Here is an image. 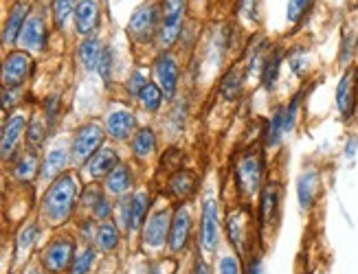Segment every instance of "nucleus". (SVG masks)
I'll use <instances>...</instances> for the list:
<instances>
[{"instance_id":"obj_1","label":"nucleus","mask_w":358,"mask_h":274,"mask_svg":"<svg viewBox=\"0 0 358 274\" xmlns=\"http://www.w3.org/2000/svg\"><path fill=\"white\" fill-rule=\"evenodd\" d=\"M77 200V182L71 174H62L57 176L49 191L44 195V202H42V211L49 222L53 224H62L71 218L73 206Z\"/></svg>"},{"instance_id":"obj_2","label":"nucleus","mask_w":358,"mask_h":274,"mask_svg":"<svg viewBox=\"0 0 358 274\" xmlns=\"http://www.w3.org/2000/svg\"><path fill=\"white\" fill-rule=\"evenodd\" d=\"M264 174H266V165H264V154L259 147L244 149L236 160V182L238 189L244 197L259 195L264 187Z\"/></svg>"},{"instance_id":"obj_3","label":"nucleus","mask_w":358,"mask_h":274,"mask_svg":"<svg viewBox=\"0 0 358 274\" xmlns=\"http://www.w3.org/2000/svg\"><path fill=\"white\" fill-rule=\"evenodd\" d=\"M163 22L161 3H145L136 7L132 18L128 22V36L138 44H150L159 38Z\"/></svg>"},{"instance_id":"obj_4","label":"nucleus","mask_w":358,"mask_h":274,"mask_svg":"<svg viewBox=\"0 0 358 274\" xmlns=\"http://www.w3.org/2000/svg\"><path fill=\"white\" fill-rule=\"evenodd\" d=\"M161 11H163V22H161L159 42H161V47L167 51L180 40V36L185 31L187 0H163Z\"/></svg>"},{"instance_id":"obj_5","label":"nucleus","mask_w":358,"mask_h":274,"mask_svg":"<svg viewBox=\"0 0 358 274\" xmlns=\"http://www.w3.org/2000/svg\"><path fill=\"white\" fill-rule=\"evenodd\" d=\"M336 112L343 121H352L358 110V68L348 66L334 90Z\"/></svg>"},{"instance_id":"obj_6","label":"nucleus","mask_w":358,"mask_h":274,"mask_svg":"<svg viewBox=\"0 0 358 274\" xmlns=\"http://www.w3.org/2000/svg\"><path fill=\"white\" fill-rule=\"evenodd\" d=\"M103 145V130L97 123H86L77 130L73 147H71V160L75 165H84L97 154Z\"/></svg>"},{"instance_id":"obj_7","label":"nucleus","mask_w":358,"mask_h":274,"mask_svg":"<svg viewBox=\"0 0 358 274\" xmlns=\"http://www.w3.org/2000/svg\"><path fill=\"white\" fill-rule=\"evenodd\" d=\"M220 241V211H217V200L215 197H207L202 202V213H200V248L213 252Z\"/></svg>"},{"instance_id":"obj_8","label":"nucleus","mask_w":358,"mask_h":274,"mask_svg":"<svg viewBox=\"0 0 358 274\" xmlns=\"http://www.w3.org/2000/svg\"><path fill=\"white\" fill-rule=\"evenodd\" d=\"M279 208H282V187L277 182H268L259 191L257 220L262 231H273L279 222Z\"/></svg>"},{"instance_id":"obj_9","label":"nucleus","mask_w":358,"mask_h":274,"mask_svg":"<svg viewBox=\"0 0 358 274\" xmlns=\"http://www.w3.org/2000/svg\"><path fill=\"white\" fill-rule=\"evenodd\" d=\"M31 70H34V62L27 53H11L0 68V84L5 88H20L29 79Z\"/></svg>"},{"instance_id":"obj_10","label":"nucleus","mask_w":358,"mask_h":274,"mask_svg":"<svg viewBox=\"0 0 358 274\" xmlns=\"http://www.w3.org/2000/svg\"><path fill=\"white\" fill-rule=\"evenodd\" d=\"M169 226H172V211L161 208L145 220L143 226V243L148 248H161L169 237Z\"/></svg>"},{"instance_id":"obj_11","label":"nucleus","mask_w":358,"mask_h":274,"mask_svg":"<svg viewBox=\"0 0 358 274\" xmlns=\"http://www.w3.org/2000/svg\"><path fill=\"white\" fill-rule=\"evenodd\" d=\"M154 73H157V79L161 84V90L167 99H174L176 97V90H178V77H180V70H178V62L176 57L163 51L157 62H154Z\"/></svg>"},{"instance_id":"obj_12","label":"nucleus","mask_w":358,"mask_h":274,"mask_svg":"<svg viewBox=\"0 0 358 274\" xmlns=\"http://www.w3.org/2000/svg\"><path fill=\"white\" fill-rule=\"evenodd\" d=\"M148 206H150V195L145 191L134 193L130 200H123L121 204V222L128 231H138L148 220Z\"/></svg>"},{"instance_id":"obj_13","label":"nucleus","mask_w":358,"mask_h":274,"mask_svg":"<svg viewBox=\"0 0 358 274\" xmlns=\"http://www.w3.org/2000/svg\"><path fill=\"white\" fill-rule=\"evenodd\" d=\"M73 252H75V248H73V241L71 239H57V241H53L51 246L44 250V254H42V266L49 270V272H53V274H62L64 270L71 268V264H73Z\"/></svg>"},{"instance_id":"obj_14","label":"nucleus","mask_w":358,"mask_h":274,"mask_svg":"<svg viewBox=\"0 0 358 274\" xmlns=\"http://www.w3.org/2000/svg\"><path fill=\"white\" fill-rule=\"evenodd\" d=\"M189 233H192V213L185 204H180L172 215V226H169V237H167L169 250L172 252L185 250L187 241H189Z\"/></svg>"},{"instance_id":"obj_15","label":"nucleus","mask_w":358,"mask_h":274,"mask_svg":"<svg viewBox=\"0 0 358 274\" xmlns=\"http://www.w3.org/2000/svg\"><path fill=\"white\" fill-rule=\"evenodd\" d=\"M319 191H321V176L315 167L301 172V176L297 178V202H299V208L303 213H308L315 206Z\"/></svg>"},{"instance_id":"obj_16","label":"nucleus","mask_w":358,"mask_h":274,"mask_svg":"<svg viewBox=\"0 0 358 274\" xmlns=\"http://www.w3.org/2000/svg\"><path fill=\"white\" fill-rule=\"evenodd\" d=\"M18 40H20V44L27 51L42 53L44 47H46V24H44V18L38 16V13L29 16Z\"/></svg>"},{"instance_id":"obj_17","label":"nucleus","mask_w":358,"mask_h":274,"mask_svg":"<svg viewBox=\"0 0 358 274\" xmlns=\"http://www.w3.org/2000/svg\"><path fill=\"white\" fill-rule=\"evenodd\" d=\"M24 125H27L24 114H13L7 121V125L3 128V136H0V158L9 160L15 154V149L20 145V136L24 132Z\"/></svg>"},{"instance_id":"obj_18","label":"nucleus","mask_w":358,"mask_h":274,"mask_svg":"<svg viewBox=\"0 0 358 274\" xmlns=\"http://www.w3.org/2000/svg\"><path fill=\"white\" fill-rule=\"evenodd\" d=\"M73 16H75L73 20H75L77 33H82V36L92 33L99 26V5H97V0H80V5H77Z\"/></svg>"},{"instance_id":"obj_19","label":"nucleus","mask_w":358,"mask_h":274,"mask_svg":"<svg viewBox=\"0 0 358 274\" xmlns=\"http://www.w3.org/2000/svg\"><path fill=\"white\" fill-rule=\"evenodd\" d=\"M136 128V119L128 110H115L113 114H108L106 130L113 136L115 141H128L132 132Z\"/></svg>"},{"instance_id":"obj_20","label":"nucleus","mask_w":358,"mask_h":274,"mask_svg":"<svg viewBox=\"0 0 358 274\" xmlns=\"http://www.w3.org/2000/svg\"><path fill=\"white\" fill-rule=\"evenodd\" d=\"M284 49L282 47H275L268 51L266 59H264L262 64V70H259V79H262V86L266 90H273L277 79H279V70H282V62H284Z\"/></svg>"},{"instance_id":"obj_21","label":"nucleus","mask_w":358,"mask_h":274,"mask_svg":"<svg viewBox=\"0 0 358 274\" xmlns=\"http://www.w3.org/2000/svg\"><path fill=\"white\" fill-rule=\"evenodd\" d=\"M119 165V156L113 147H101L95 156L88 160V174L92 178H106Z\"/></svg>"},{"instance_id":"obj_22","label":"nucleus","mask_w":358,"mask_h":274,"mask_svg":"<svg viewBox=\"0 0 358 274\" xmlns=\"http://www.w3.org/2000/svg\"><path fill=\"white\" fill-rule=\"evenodd\" d=\"M29 18V5L24 3H15L9 11V18H7V24H5V31H3V42L5 44H13L15 40L20 38V31L22 26Z\"/></svg>"},{"instance_id":"obj_23","label":"nucleus","mask_w":358,"mask_h":274,"mask_svg":"<svg viewBox=\"0 0 358 274\" xmlns=\"http://www.w3.org/2000/svg\"><path fill=\"white\" fill-rule=\"evenodd\" d=\"M244 77H246V70L236 64L231 70H227V75L220 82V95L227 101H236L242 97V90H244Z\"/></svg>"},{"instance_id":"obj_24","label":"nucleus","mask_w":358,"mask_h":274,"mask_svg":"<svg viewBox=\"0 0 358 274\" xmlns=\"http://www.w3.org/2000/svg\"><path fill=\"white\" fill-rule=\"evenodd\" d=\"M286 134V125H284V105H277L275 112L271 114L266 130H264V145L266 147H279L282 145V139Z\"/></svg>"},{"instance_id":"obj_25","label":"nucleus","mask_w":358,"mask_h":274,"mask_svg":"<svg viewBox=\"0 0 358 274\" xmlns=\"http://www.w3.org/2000/svg\"><path fill=\"white\" fill-rule=\"evenodd\" d=\"M198 189V178L192 172H176L169 178V191L180 200H189Z\"/></svg>"},{"instance_id":"obj_26","label":"nucleus","mask_w":358,"mask_h":274,"mask_svg":"<svg viewBox=\"0 0 358 274\" xmlns=\"http://www.w3.org/2000/svg\"><path fill=\"white\" fill-rule=\"evenodd\" d=\"M132 187V174H130V167L119 162L115 169L106 176V189L110 191L113 195H123L128 189Z\"/></svg>"},{"instance_id":"obj_27","label":"nucleus","mask_w":358,"mask_h":274,"mask_svg":"<svg viewBox=\"0 0 358 274\" xmlns=\"http://www.w3.org/2000/svg\"><path fill=\"white\" fill-rule=\"evenodd\" d=\"M69 162V156L66 151L57 147V149H51L49 154H46L44 162H42V169H40V178L42 180H55L62 172H64V167Z\"/></svg>"},{"instance_id":"obj_28","label":"nucleus","mask_w":358,"mask_h":274,"mask_svg":"<svg viewBox=\"0 0 358 274\" xmlns=\"http://www.w3.org/2000/svg\"><path fill=\"white\" fill-rule=\"evenodd\" d=\"M356 47H358V26L348 24L343 29V36H341V47H338V64L341 66H350L352 59L356 55Z\"/></svg>"},{"instance_id":"obj_29","label":"nucleus","mask_w":358,"mask_h":274,"mask_svg":"<svg viewBox=\"0 0 358 274\" xmlns=\"http://www.w3.org/2000/svg\"><path fill=\"white\" fill-rule=\"evenodd\" d=\"M251 220L246 211H238V213H231L229 220H227V231H229V239L231 243L236 246L238 250L244 248V235H246V222Z\"/></svg>"},{"instance_id":"obj_30","label":"nucleus","mask_w":358,"mask_h":274,"mask_svg":"<svg viewBox=\"0 0 358 274\" xmlns=\"http://www.w3.org/2000/svg\"><path fill=\"white\" fill-rule=\"evenodd\" d=\"M154 149H157V134L150 128H141L132 136V154L136 158L145 160L148 156L154 154Z\"/></svg>"},{"instance_id":"obj_31","label":"nucleus","mask_w":358,"mask_h":274,"mask_svg":"<svg viewBox=\"0 0 358 274\" xmlns=\"http://www.w3.org/2000/svg\"><path fill=\"white\" fill-rule=\"evenodd\" d=\"M103 53V44L97 38H88L80 44V62L84 64L86 70H97L99 59Z\"/></svg>"},{"instance_id":"obj_32","label":"nucleus","mask_w":358,"mask_h":274,"mask_svg":"<svg viewBox=\"0 0 358 274\" xmlns=\"http://www.w3.org/2000/svg\"><path fill=\"white\" fill-rule=\"evenodd\" d=\"M315 5H317V0H288V5H286L288 24H292V26L301 24L310 13H313Z\"/></svg>"},{"instance_id":"obj_33","label":"nucleus","mask_w":358,"mask_h":274,"mask_svg":"<svg viewBox=\"0 0 358 274\" xmlns=\"http://www.w3.org/2000/svg\"><path fill=\"white\" fill-rule=\"evenodd\" d=\"M163 90H161V86H157V84H152V82H148L145 84V88L141 90V95H138L136 99L141 101V105L148 110V112H159V108L163 105Z\"/></svg>"},{"instance_id":"obj_34","label":"nucleus","mask_w":358,"mask_h":274,"mask_svg":"<svg viewBox=\"0 0 358 274\" xmlns=\"http://www.w3.org/2000/svg\"><path fill=\"white\" fill-rule=\"evenodd\" d=\"M84 202L88 204V208L92 211V218H97V220H106L108 215H110V202H108V197L99 191H88L86 197H84Z\"/></svg>"},{"instance_id":"obj_35","label":"nucleus","mask_w":358,"mask_h":274,"mask_svg":"<svg viewBox=\"0 0 358 274\" xmlns=\"http://www.w3.org/2000/svg\"><path fill=\"white\" fill-rule=\"evenodd\" d=\"M117 243H119V231H117V226L110 224V222L101 224L99 231H97V246H99V250L110 252V250L117 248Z\"/></svg>"},{"instance_id":"obj_36","label":"nucleus","mask_w":358,"mask_h":274,"mask_svg":"<svg viewBox=\"0 0 358 274\" xmlns=\"http://www.w3.org/2000/svg\"><path fill=\"white\" fill-rule=\"evenodd\" d=\"M13 174H15V178L24 180V182L34 180L38 176V158H36L34 151H29V154H24L18 162H15Z\"/></svg>"},{"instance_id":"obj_37","label":"nucleus","mask_w":358,"mask_h":274,"mask_svg":"<svg viewBox=\"0 0 358 274\" xmlns=\"http://www.w3.org/2000/svg\"><path fill=\"white\" fill-rule=\"evenodd\" d=\"M288 64H290V70L297 75V77H303L310 68V57H308V51L303 47H294L288 51Z\"/></svg>"},{"instance_id":"obj_38","label":"nucleus","mask_w":358,"mask_h":274,"mask_svg":"<svg viewBox=\"0 0 358 274\" xmlns=\"http://www.w3.org/2000/svg\"><path fill=\"white\" fill-rule=\"evenodd\" d=\"M77 5H80L77 0H53V20L59 29L64 26L66 20L75 13Z\"/></svg>"},{"instance_id":"obj_39","label":"nucleus","mask_w":358,"mask_h":274,"mask_svg":"<svg viewBox=\"0 0 358 274\" xmlns=\"http://www.w3.org/2000/svg\"><path fill=\"white\" fill-rule=\"evenodd\" d=\"M301 93L294 95L286 105H284V125H286V134L294 130L297 125V116H299V108H301Z\"/></svg>"},{"instance_id":"obj_40","label":"nucleus","mask_w":358,"mask_h":274,"mask_svg":"<svg viewBox=\"0 0 358 274\" xmlns=\"http://www.w3.org/2000/svg\"><path fill=\"white\" fill-rule=\"evenodd\" d=\"M92 261H95V250L92 248H84L80 254L73 259L71 264V274H88Z\"/></svg>"},{"instance_id":"obj_41","label":"nucleus","mask_w":358,"mask_h":274,"mask_svg":"<svg viewBox=\"0 0 358 274\" xmlns=\"http://www.w3.org/2000/svg\"><path fill=\"white\" fill-rule=\"evenodd\" d=\"M238 16L251 22H259V0H238Z\"/></svg>"},{"instance_id":"obj_42","label":"nucleus","mask_w":358,"mask_h":274,"mask_svg":"<svg viewBox=\"0 0 358 274\" xmlns=\"http://www.w3.org/2000/svg\"><path fill=\"white\" fill-rule=\"evenodd\" d=\"M27 136H29L31 147H40V145H42V141H44V136H46V130H44V123H42V121H38V119H36L34 123L29 125Z\"/></svg>"},{"instance_id":"obj_43","label":"nucleus","mask_w":358,"mask_h":274,"mask_svg":"<svg viewBox=\"0 0 358 274\" xmlns=\"http://www.w3.org/2000/svg\"><path fill=\"white\" fill-rule=\"evenodd\" d=\"M113 59H115V55H113V49L110 47H103V53H101V59H99V75L101 77L108 82L110 79V73H113Z\"/></svg>"},{"instance_id":"obj_44","label":"nucleus","mask_w":358,"mask_h":274,"mask_svg":"<svg viewBox=\"0 0 358 274\" xmlns=\"http://www.w3.org/2000/svg\"><path fill=\"white\" fill-rule=\"evenodd\" d=\"M145 84H148V79L143 77V75L141 73H132L130 75V79H128V93H130V97H138V95H141V90L145 88Z\"/></svg>"},{"instance_id":"obj_45","label":"nucleus","mask_w":358,"mask_h":274,"mask_svg":"<svg viewBox=\"0 0 358 274\" xmlns=\"http://www.w3.org/2000/svg\"><path fill=\"white\" fill-rule=\"evenodd\" d=\"M217 270H220V274H240V264H238V259L236 257H222L220 259V264H217Z\"/></svg>"},{"instance_id":"obj_46","label":"nucleus","mask_w":358,"mask_h":274,"mask_svg":"<svg viewBox=\"0 0 358 274\" xmlns=\"http://www.w3.org/2000/svg\"><path fill=\"white\" fill-rule=\"evenodd\" d=\"M34 239H36V226H29L27 231L20 235V241H18V250H20V252L29 250V248H31V243H34Z\"/></svg>"},{"instance_id":"obj_47","label":"nucleus","mask_w":358,"mask_h":274,"mask_svg":"<svg viewBox=\"0 0 358 274\" xmlns=\"http://www.w3.org/2000/svg\"><path fill=\"white\" fill-rule=\"evenodd\" d=\"M15 99H18V88H5V95H3V108H13Z\"/></svg>"},{"instance_id":"obj_48","label":"nucleus","mask_w":358,"mask_h":274,"mask_svg":"<svg viewBox=\"0 0 358 274\" xmlns=\"http://www.w3.org/2000/svg\"><path fill=\"white\" fill-rule=\"evenodd\" d=\"M356 149H358V139H356V136H352V139L348 141V145H345V158H354Z\"/></svg>"},{"instance_id":"obj_49","label":"nucleus","mask_w":358,"mask_h":274,"mask_svg":"<svg viewBox=\"0 0 358 274\" xmlns=\"http://www.w3.org/2000/svg\"><path fill=\"white\" fill-rule=\"evenodd\" d=\"M194 274H209V266H207L205 261H196Z\"/></svg>"},{"instance_id":"obj_50","label":"nucleus","mask_w":358,"mask_h":274,"mask_svg":"<svg viewBox=\"0 0 358 274\" xmlns=\"http://www.w3.org/2000/svg\"><path fill=\"white\" fill-rule=\"evenodd\" d=\"M251 274H264V270H262V264H259V261H253V266H251Z\"/></svg>"},{"instance_id":"obj_51","label":"nucleus","mask_w":358,"mask_h":274,"mask_svg":"<svg viewBox=\"0 0 358 274\" xmlns=\"http://www.w3.org/2000/svg\"><path fill=\"white\" fill-rule=\"evenodd\" d=\"M0 130H3V114H0Z\"/></svg>"}]
</instances>
